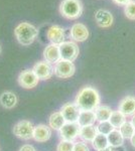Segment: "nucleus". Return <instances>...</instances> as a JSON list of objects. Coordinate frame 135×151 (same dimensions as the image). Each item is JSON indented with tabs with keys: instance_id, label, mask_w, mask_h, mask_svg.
<instances>
[{
	"instance_id": "f257e3e1",
	"label": "nucleus",
	"mask_w": 135,
	"mask_h": 151,
	"mask_svg": "<svg viewBox=\"0 0 135 151\" xmlns=\"http://www.w3.org/2000/svg\"><path fill=\"white\" fill-rule=\"evenodd\" d=\"M100 95L93 87L87 86L79 91L75 100V104L81 111H95L100 106Z\"/></svg>"
},
{
	"instance_id": "f03ea898",
	"label": "nucleus",
	"mask_w": 135,
	"mask_h": 151,
	"mask_svg": "<svg viewBox=\"0 0 135 151\" xmlns=\"http://www.w3.org/2000/svg\"><path fill=\"white\" fill-rule=\"evenodd\" d=\"M14 35L17 41L22 45H30L38 35V30L32 24L21 22L14 29Z\"/></svg>"
},
{
	"instance_id": "7ed1b4c3",
	"label": "nucleus",
	"mask_w": 135,
	"mask_h": 151,
	"mask_svg": "<svg viewBox=\"0 0 135 151\" xmlns=\"http://www.w3.org/2000/svg\"><path fill=\"white\" fill-rule=\"evenodd\" d=\"M83 11L84 7L81 0H63L60 4L61 14L67 19H78L83 14Z\"/></svg>"
},
{
	"instance_id": "20e7f679",
	"label": "nucleus",
	"mask_w": 135,
	"mask_h": 151,
	"mask_svg": "<svg viewBox=\"0 0 135 151\" xmlns=\"http://www.w3.org/2000/svg\"><path fill=\"white\" fill-rule=\"evenodd\" d=\"M76 72V67L73 62L61 60L56 64L53 68V74L60 79H69L73 77Z\"/></svg>"
},
{
	"instance_id": "39448f33",
	"label": "nucleus",
	"mask_w": 135,
	"mask_h": 151,
	"mask_svg": "<svg viewBox=\"0 0 135 151\" xmlns=\"http://www.w3.org/2000/svg\"><path fill=\"white\" fill-rule=\"evenodd\" d=\"M34 126L30 121L22 120L16 123L13 127V134L22 140H29L33 138Z\"/></svg>"
},
{
	"instance_id": "423d86ee",
	"label": "nucleus",
	"mask_w": 135,
	"mask_h": 151,
	"mask_svg": "<svg viewBox=\"0 0 135 151\" xmlns=\"http://www.w3.org/2000/svg\"><path fill=\"white\" fill-rule=\"evenodd\" d=\"M60 52L62 60L74 62L79 57L80 48L75 41H64L60 45Z\"/></svg>"
},
{
	"instance_id": "0eeeda50",
	"label": "nucleus",
	"mask_w": 135,
	"mask_h": 151,
	"mask_svg": "<svg viewBox=\"0 0 135 151\" xmlns=\"http://www.w3.org/2000/svg\"><path fill=\"white\" fill-rule=\"evenodd\" d=\"M33 73L38 80H50L53 75V67L46 60H40L36 63L32 68Z\"/></svg>"
},
{
	"instance_id": "6e6552de",
	"label": "nucleus",
	"mask_w": 135,
	"mask_h": 151,
	"mask_svg": "<svg viewBox=\"0 0 135 151\" xmlns=\"http://www.w3.org/2000/svg\"><path fill=\"white\" fill-rule=\"evenodd\" d=\"M38 78L36 77L32 70H25L18 76V84L24 89H33L38 86Z\"/></svg>"
},
{
	"instance_id": "1a4fd4ad",
	"label": "nucleus",
	"mask_w": 135,
	"mask_h": 151,
	"mask_svg": "<svg viewBox=\"0 0 135 151\" xmlns=\"http://www.w3.org/2000/svg\"><path fill=\"white\" fill-rule=\"evenodd\" d=\"M61 113L68 123H77L81 110L75 103H66L61 109Z\"/></svg>"
},
{
	"instance_id": "9d476101",
	"label": "nucleus",
	"mask_w": 135,
	"mask_h": 151,
	"mask_svg": "<svg viewBox=\"0 0 135 151\" xmlns=\"http://www.w3.org/2000/svg\"><path fill=\"white\" fill-rule=\"evenodd\" d=\"M80 125L78 123H66L62 128L60 129V136L62 140L73 141L77 137H79L80 134Z\"/></svg>"
},
{
	"instance_id": "9b49d317",
	"label": "nucleus",
	"mask_w": 135,
	"mask_h": 151,
	"mask_svg": "<svg viewBox=\"0 0 135 151\" xmlns=\"http://www.w3.org/2000/svg\"><path fill=\"white\" fill-rule=\"evenodd\" d=\"M70 36L74 41H85L89 37V30L87 26L83 23H75L72 25L70 30Z\"/></svg>"
},
{
	"instance_id": "f8f14e48",
	"label": "nucleus",
	"mask_w": 135,
	"mask_h": 151,
	"mask_svg": "<svg viewBox=\"0 0 135 151\" xmlns=\"http://www.w3.org/2000/svg\"><path fill=\"white\" fill-rule=\"evenodd\" d=\"M46 36H48V40L53 45H58L63 43L66 38L65 29L60 25H53L48 29L46 32Z\"/></svg>"
},
{
	"instance_id": "ddd939ff",
	"label": "nucleus",
	"mask_w": 135,
	"mask_h": 151,
	"mask_svg": "<svg viewBox=\"0 0 135 151\" xmlns=\"http://www.w3.org/2000/svg\"><path fill=\"white\" fill-rule=\"evenodd\" d=\"M95 21L100 27L107 28L113 24L114 17H113L112 13L109 10L106 9H99L95 13Z\"/></svg>"
},
{
	"instance_id": "4468645a",
	"label": "nucleus",
	"mask_w": 135,
	"mask_h": 151,
	"mask_svg": "<svg viewBox=\"0 0 135 151\" xmlns=\"http://www.w3.org/2000/svg\"><path fill=\"white\" fill-rule=\"evenodd\" d=\"M118 110L125 116L135 115V97L127 96L120 101Z\"/></svg>"
},
{
	"instance_id": "2eb2a0df",
	"label": "nucleus",
	"mask_w": 135,
	"mask_h": 151,
	"mask_svg": "<svg viewBox=\"0 0 135 151\" xmlns=\"http://www.w3.org/2000/svg\"><path fill=\"white\" fill-rule=\"evenodd\" d=\"M43 58L45 60L48 62L50 64H56L58 60H61V52H60V45H48L43 50Z\"/></svg>"
},
{
	"instance_id": "dca6fc26",
	"label": "nucleus",
	"mask_w": 135,
	"mask_h": 151,
	"mask_svg": "<svg viewBox=\"0 0 135 151\" xmlns=\"http://www.w3.org/2000/svg\"><path fill=\"white\" fill-rule=\"evenodd\" d=\"M51 136V127L45 125V124H40V125L35 126L33 131V138L36 142H46Z\"/></svg>"
},
{
	"instance_id": "f3484780",
	"label": "nucleus",
	"mask_w": 135,
	"mask_h": 151,
	"mask_svg": "<svg viewBox=\"0 0 135 151\" xmlns=\"http://www.w3.org/2000/svg\"><path fill=\"white\" fill-rule=\"evenodd\" d=\"M0 104L5 109H12L17 104V97L13 92L6 91L0 95Z\"/></svg>"
},
{
	"instance_id": "a211bd4d",
	"label": "nucleus",
	"mask_w": 135,
	"mask_h": 151,
	"mask_svg": "<svg viewBox=\"0 0 135 151\" xmlns=\"http://www.w3.org/2000/svg\"><path fill=\"white\" fill-rule=\"evenodd\" d=\"M97 135H98L97 127L94 125L84 126V127H81L80 129L79 137L84 141V142L92 143V141L95 139V137Z\"/></svg>"
},
{
	"instance_id": "6ab92c4d",
	"label": "nucleus",
	"mask_w": 135,
	"mask_h": 151,
	"mask_svg": "<svg viewBox=\"0 0 135 151\" xmlns=\"http://www.w3.org/2000/svg\"><path fill=\"white\" fill-rule=\"evenodd\" d=\"M97 119L94 111H81L77 123L80 125V127H84V126L94 125Z\"/></svg>"
},
{
	"instance_id": "aec40b11",
	"label": "nucleus",
	"mask_w": 135,
	"mask_h": 151,
	"mask_svg": "<svg viewBox=\"0 0 135 151\" xmlns=\"http://www.w3.org/2000/svg\"><path fill=\"white\" fill-rule=\"evenodd\" d=\"M94 112L96 115V119H97V121H99V123H100V122H105V121H109L110 116H111L113 110L109 106L102 105V106L98 107Z\"/></svg>"
},
{
	"instance_id": "412c9836",
	"label": "nucleus",
	"mask_w": 135,
	"mask_h": 151,
	"mask_svg": "<svg viewBox=\"0 0 135 151\" xmlns=\"http://www.w3.org/2000/svg\"><path fill=\"white\" fill-rule=\"evenodd\" d=\"M107 139H108V143H109V146L111 147H121L124 143V138L123 136L121 135L119 130L117 129H114L110 134L107 135Z\"/></svg>"
},
{
	"instance_id": "4be33fe9",
	"label": "nucleus",
	"mask_w": 135,
	"mask_h": 151,
	"mask_svg": "<svg viewBox=\"0 0 135 151\" xmlns=\"http://www.w3.org/2000/svg\"><path fill=\"white\" fill-rule=\"evenodd\" d=\"M48 123H50V127L51 129L60 130L67 122H66L65 118H64L61 112H55L51 115L50 119H48Z\"/></svg>"
},
{
	"instance_id": "5701e85b",
	"label": "nucleus",
	"mask_w": 135,
	"mask_h": 151,
	"mask_svg": "<svg viewBox=\"0 0 135 151\" xmlns=\"http://www.w3.org/2000/svg\"><path fill=\"white\" fill-rule=\"evenodd\" d=\"M125 121H126V116L124 114H122L119 110L113 111L109 119V122L112 124V126L115 129H118L121 127V125Z\"/></svg>"
},
{
	"instance_id": "b1692460",
	"label": "nucleus",
	"mask_w": 135,
	"mask_h": 151,
	"mask_svg": "<svg viewBox=\"0 0 135 151\" xmlns=\"http://www.w3.org/2000/svg\"><path fill=\"white\" fill-rule=\"evenodd\" d=\"M92 145L96 150H102L105 149L109 146L108 143V139L106 135H103V134H98L95 137V139L92 141Z\"/></svg>"
},
{
	"instance_id": "393cba45",
	"label": "nucleus",
	"mask_w": 135,
	"mask_h": 151,
	"mask_svg": "<svg viewBox=\"0 0 135 151\" xmlns=\"http://www.w3.org/2000/svg\"><path fill=\"white\" fill-rule=\"evenodd\" d=\"M119 131L121 133V135L123 136L124 139H131V137L135 133V129L133 125L131 124V122H128V121H125L122 124L121 127L119 128Z\"/></svg>"
},
{
	"instance_id": "a878e982",
	"label": "nucleus",
	"mask_w": 135,
	"mask_h": 151,
	"mask_svg": "<svg viewBox=\"0 0 135 151\" xmlns=\"http://www.w3.org/2000/svg\"><path fill=\"white\" fill-rule=\"evenodd\" d=\"M97 131L98 134H103V135H108L114 130V127L112 126V124L109 121H105V122H100L97 126Z\"/></svg>"
},
{
	"instance_id": "bb28decb",
	"label": "nucleus",
	"mask_w": 135,
	"mask_h": 151,
	"mask_svg": "<svg viewBox=\"0 0 135 151\" xmlns=\"http://www.w3.org/2000/svg\"><path fill=\"white\" fill-rule=\"evenodd\" d=\"M125 16L130 20H135V0L130 1L124 8Z\"/></svg>"
},
{
	"instance_id": "cd10ccee",
	"label": "nucleus",
	"mask_w": 135,
	"mask_h": 151,
	"mask_svg": "<svg viewBox=\"0 0 135 151\" xmlns=\"http://www.w3.org/2000/svg\"><path fill=\"white\" fill-rule=\"evenodd\" d=\"M74 144L75 143L73 141L62 140L56 146V151H73Z\"/></svg>"
},
{
	"instance_id": "c85d7f7f",
	"label": "nucleus",
	"mask_w": 135,
	"mask_h": 151,
	"mask_svg": "<svg viewBox=\"0 0 135 151\" xmlns=\"http://www.w3.org/2000/svg\"><path fill=\"white\" fill-rule=\"evenodd\" d=\"M73 151H90V148L88 147V145L84 141H79V142H76L74 144Z\"/></svg>"
},
{
	"instance_id": "c756f323",
	"label": "nucleus",
	"mask_w": 135,
	"mask_h": 151,
	"mask_svg": "<svg viewBox=\"0 0 135 151\" xmlns=\"http://www.w3.org/2000/svg\"><path fill=\"white\" fill-rule=\"evenodd\" d=\"M112 1L120 6H126L130 1H132V0H112Z\"/></svg>"
},
{
	"instance_id": "7c9ffc66",
	"label": "nucleus",
	"mask_w": 135,
	"mask_h": 151,
	"mask_svg": "<svg viewBox=\"0 0 135 151\" xmlns=\"http://www.w3.org/2000/svg\"><path fill=\"white\" fill-rule=\"evenodd\" d=\"M19 151H35V149H34V147L32 145L26 144V145H23L22 147L19 149Z\"/></svg>"
},
{
	"instance_id": "2f4dec72",
	"label": "nucleus",
	"mask_w": 135,
	"mask_h": 151,
	"mask_svg": "<svg viewBox=\"0 0 135 151\" xmlns=\"http://www.w3.org/2000/svg\"><path fill=\"white\" fill-rule=\"evenodd\" d=\"M117 148V147H116ZM115 147H111V146H108L107 148L105 149H102V150H98V151H117V149Z\"/></svg>"
},
{
	"instance_id": "473e14b6",
	"label": "nucleus",
	"mask_w": 135,
	"mask_h": 151,
	"mask_svg": "<svg viewBox=\"0 0 135 151\" xmlns=\"http://www.w3.org/2000/svg\"><path fill=\"white\" fill-rule=\"evenodd\" d=\"M130 141H131L132 146H134V147H135V133H134V135L131 137V139H130Z\"/></svg>"
},
{
	"instance_id": "72a5a7b5",
	"label": "nucleus",
	"mask_w": 135,
	"mask_h": 151,
	"mask_svg": "<svg viewBox=\"0 0 135 151\" xmlns=\"http://www.w3.org/2000/svg\"><path fill=\"white\" fill-rule=\"evenodd\" d=\"M131 124L133 125V127L135 129V115L134 116H132V119H131Z\"/></svg>"
},
{
	"instance_id": "f704fd0d",
	"label": "nucleus",
	"mask_w": 135,
	"mask_h": 151,
	"mask_svg": "<svg viewBox=\"0 0 135 151\" xmlns=\"http://www.w3.org/2000/svg\"><path fill=\"white\" fill-rule=\"evenodd\" d=\"M1 52H2V47H1V45H0V55H1Z\"/></svg>"
}]
</instances>
